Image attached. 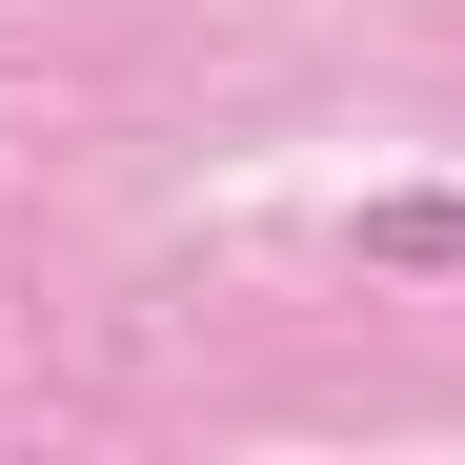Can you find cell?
Wrapping results in <instances>:
<instances>
[{
  "mask_svg": "<svg viewBox=\"0 0 465 465\" xmlns=\"http://www.w3.org/2000/svg\"><path fill=\"white\" fill-rule=\"evenodd\" d=\"M364 263H425V283H465V203H445V183H405V203H364Z\"/></svg>",
  "mask_w": 465,
  "mask_h": 465,
  "instance_id": "cell-1",
  "label": "cell"
}]
</instances>
